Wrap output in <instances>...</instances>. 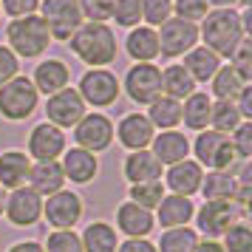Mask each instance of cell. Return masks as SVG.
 Listing matches in <instances>:
<instances>
[{
    "label": "cell",
    "instance_id": "cell-1",
    "mask_svg": "<svg viewBox=\"0 0 252 252\" xmlns=\"http://www.w3.org/2000/svg\"><path fill=\"white\" fill-rule=\"evenodd\" d=\"M68 48L88 68H105L119 54L116 34L108 23H82L77 29V34L68 40Z\"/></svg>",
    "mask_w": 252,
    "mask_h": 252
},
{
    "label": "cell",
    "instance_id": "cell-2",
    "mask_svg": "<svg viewBox=\"0 0 252 252\" xmlns=\"http://www.w3.org/2000/svg\"><path fill=\"white\" fill-rule=\"evenodd\" d=\"M244 26H241V12L235 9H216L207 12L198 29V40H204V48H210L216 57H232L235 48L244 40Z\"/></svg>",
    "mask_w": 252,
    "mask_h": 252
},
{
    "label": "cell",
    "instance_id": "cell-3",
    "mask_svg": "<svg viewBox=\"0 0 252 252\" xmlns=\"http://www.w3.org/2000/svg\"><path fill=\"white\" fill-rule=\"evenodd\" d=\"M6 43L17 60H34L48 51L51 34H48V26L43 23L40 14H29V17H17L6 26Z\"/></svg>",
    "mask_w": 252,
    "mask_h": 252
},
{
    "label": "cell",
    "instance_id": "cell-4",
    "mask_svg": "<svg viewBox=\"0 0 252 252\" xmlns=\"http://www.w3.org/2000/svg\"><path fill=\"white\" fill-rule=\"evenodd\" d=\"M40 94L29 77H14L6 85H0V116L9 122H23L37 111Z\"/></svg>",
    "mask_w": 252,
    "mask_h": 252
},
{
    "label": "cell",
    "instance_id": "cell-5",
    "mask_svg": "<svg viewBox=\"0 0 252 252\" xmlns=\"http://www.w3.org/2000/svg\"><path fill=\"white\" fill-rule=\"evenodd\" d=\"M190 150L195 153V161L201 167H207V170H232V164L238 161L229 136L227 133H218L213 127L198 130V136L190 145Z\"/></svg>",
    "mask_w": 252,
    "mask_h": 252
},
{
    "label": "cell",
    "instance_id": "cell-6",
    "mask_svg": "<svg viewBox=\"0 0 252 252\" xmlns=\"http://www.w3.org/2000/svg\"><path fill=\"white\" fill-rule=\"evenodd\" d=\"M40 12L51 40H60V43H68L77 34V29L85 23L77 0H40Z\"/></svg>",
    "mask_w": 252,
    "mask_h": 252
},
{
    "label": "cell",
    "instance_id": "cell-7",
    "mask_svg": "<svg viewBox=\"0 0 252 252\" xmlns=\"http://www.w3.org/2000/svg\"><path fill=\"white\" fill-rule=\"evenodd\" d=\"M77 94L82 96L85 105H94V108H108L119 99L122 94V82L116 80L114 71L108 68H91L80 77V88Z\"/></svg>",
    "mask_w": 252,
    "mask_h": 252
},
{
    "label": "cell",
    "instance_id": "cell-8",
    "mask_svg": "<svg viewBox=\"0 0 252 252\" xmlns=\"http://www.w3.org/2000/svg\"><path fill=\"white\" fill-rule=\"evenodd\" d=\"M159 54L164 57H184L190 48L198 46V26L187 23L182 17H170L159 26Z\"/></svg>",
    "mask_w": 252,
    "mask_h": 252
},
{
    "label": "cell",
    "instance_id": "cell-9",
    "mask_svg": "<svg viewBox=\"0 0 252 252\" xmlns=\"http://www.w3.org/2000/svg\"><path fill=\"white\" fill-rule=\"evenodd\" d=\"M71 130H74L77 148L88 150L94 156L102 153V150H108L111 142H114V122L105 114H85Z\"/></svg>",
    "mask_w": 252,
    "mask_h": 252
},
{
    "label": "cell",
    "instance_id": "cell-10",
    "mask_svg": "<svg viewBox=\"0 0 252 252\" xmlns=\"http://www.w3.org/2000/svg\"><path fill=\"white\" fill-rule=\"evenodd\" d=\"M125 91L136 105H150L161 96V68L156 63H136L125 74Z\"/></svg>",
    "mask_w": 252,
    "mask_h": 252
},
{
    "label": "cell",
    "instance_id": "cell-11",
    "mask_svg": "<svg viewBox=\"0 0 252 252\" xmlns=\"http://www.w3.org/2000/svg\"><path fill=\"white\" fill-rule=\"evenodd\" d=\"M88 105L82 102V96L77 94V88H63V91L51 94L46 99V122H51L54 127H60V130H68V127H74L77 122H80L82 116L88 114L85 111Z\"/></svg>",
    "mask_w": 252,
    "mask_h": 252
},
{
    "label": "cell",
    "instance_id": "cell-12",
    "mask_svg": "<svg viewBox=\"0 0 252 252\" xmlns=\"http://www.w3.org/2000/svg\"><path fill=\"white\" fill-rule=\"evenodd\" d=\"M43 218L54 229H74L82 218V198L71 190H60V193L48 195V198H43Z\"/></svg>",
    "mask_w": 252,
    "mask_h": 252
},
{
    "label": "cell",
    "instance_id": "cell-13",
    "mask_svg": "<svg viewBox=\"0 0 252 252\" xmlns=\"http://www.w3.org/2000/svg\"><path fill=\"white\" fill-rule=\"evenodd\" d=\"M3 216L12 221L14 227H34L37 221L43 218V198L26 184L17 187L6 195V204H3Z\"/></svg>",
    "mask_w": 252,
    "mask_h": 252
},
{
    "label": "cell",
    "instance_id": "cell-14",
    "mask_svg": "<svg viewBox=\"0 0 252 252\" xmlns=\"http://www.w3.org/2000/svg\"><path fill=\"white\" fill-rule=\"evenodd\" d=\"M65 153V130L54 127L51 122H40L29 133V159L57 161Z\"/></svg>",
    "mask_w": 252,
    "mask_h": 252
},
{
    "label": "cell",
    "instance_id": "cell-15",
    "mask_svg": "<svg viewBox=\"0 0 252 252\" xmlns=\"http://www.w3.org/2000/svg\"><path fill=\"white\" fill-rule=\"evenodd\" d=\"M195 224H198V232L216 241L235 224V207H232V201H204L201 210L195 213Z\"/></svg>",
    "mask_w": 252,
    "mask_h": 252
},
{
    "label": "cell",
    "instance_id": "cell-16",
    "mask_svg": "<svg viewBox=\"0 0 252 252\" xmlns=\"http://www.w3.org/2000/svg\"><path fill=\"white\" fill-rule=\"evenodd\" d=\"M114 136H119V145L133 150H148L153 136H156V127L148 122L145 114H127L119 119V125L114 127Z\"/></svg>",
    "mask_w": 252,
    "mask_h": 252
},
{
    "label": "cell",
    "instance_id": "cell-17",
    "mask_svg": "<svg viewBox=\"0 0 252 252\" xmlns=\"http://www.w3.org/2000/svg\"><path fill=\"white\" fill-rule=\"evenodd\" d=\"M201 179H204V167H201L195 159H184V161H176V164L167 167L164 182L161 184H167L173 195H184V198H190V195L198 193Z\"/></svg>",
    "mask_w": 252,
    "mask_h": 252
},
{
    "label": "cell",
    "instance_id": "cell-18",
    "mask_svg": "<svg viewBox=\"0 0 252 252\" xmlns=\"http://www.w3.org/2000/svg\"><path fill=\"white\" fill-rule=\"evenodd\" d=\"M60 167L65 173V182H74V184H91L99 173V159L88 153L82 148H65L63 153V161Z\"/></svg>",
    "mask_w": 252,
    "mask_h": 252
},
{
    "label": "cell",
    "instance_id": "cell-19",
    "mask_svg": "<svg viewBox=\"0 0 252 252\" xmlns=\"http://www.w3.org/2000/svg\"><path fill=\"white\" fill-rule=\"evenodd\" d=\"M153 224H156L153 213L133 204V201H125V204L116 207V229L125 232L127 238H148Z\"/></svg>",
    "mask_w": 252,
    "mask_h": 252
},
{
    "label": "cell",
    "instance_id": "cell-20",
    "mask_svg": "<svg viewBox=\"0 0 252 252\" xmlns=\"http://www.w3.org/2000/svg\"><path fill=\"white\" fill-rule=\"evenodd\" d=\"M150 153L159 159L161 167H164V164L170 167V164L184 161L190 156V139L184 136L182 130H161V133H156L153 142H150Z\"/></svg>",
    "mask_w": 252,
    "mask_h": 252
},
{
    "label": "cell",
    "instance_id": "cell-21",
    "mask_svg": "<svg viewBox=\"0 0 252 252\" xmlns=\"http://www.w3.org/2000/svg\"><path fill=\"white\" fill-rule=\"evenodd\" d=\"M29 187L34 190L40 198L65 190V173L60 167V161H34L32 170H29Z\"/></svg>",
    "mask_w": 252,
    "mask_h": 252
},
{
    "label": "cell",
    "instance_id": "cell-22",
    "mask_svg": "<svg viewBox=\"0 0 252 252\" xmlns=\"http://www.w3.org/2000/svg\"><path fill=\"white\" fill-rule=\"evenodd\" d=\"M32 82H34L37 94H46V96H51V94H57V91H63V88H68L71 71H68V65H65L63 60L48 57V60H43V63L34 68V77H32Z\"/></svg>",
    "mask_w": 252,
    "mask_h": 252
},
{
    "label": "cell",
    "instance_id": "cell-23",
    "mask_svg": "<svg viewBox=\"0 0 252 252\" xmlns=\"http://www.w3.org/2000/svg\"><path fill=\"white\" fill-rule=\"evenodd\" d=\"M29 170H32V159L23 150H3L0 153V187L3 190L26 187Z\"/></svg>",
    "mask_w": 252,
    "mask_h": 252
},
{
    "label": "cell",
    "instance_id": "cell-24",
    "mask_svg": "<svg viewBox=\"0 0 252 252\" xmlns=\"http://www.w3.org/2000/svg\"><path fill=\"white\" fill-rule=\"evenodd\" d=\"M122 173L130 184H145V182H159L161 179V164L150 150H133L125 156Z\"/></svg>",
    "mask_w": 252,
    "mask_h": 252
},
{
    "label": "cell",
    "instance_id": "cell-25",
    "mask_svg": "<svg viewBox=\"0 0 252 252\" xmlns=\"http://www.w3.org/2000/svg\"><path fill=\"white\" fill-rule=\"evenodd\" d=\"M195 216V207L190 198L184 195H164L156 207V221H159L164 229H173V227H187V221Z\"/></svg>",
    "mask_w": 252,
    "mask_h": 252
},
{
    "label": "cell",
    "instance_id": "cell-26",
    "mask_svg": "<svg viewBox=\"0 0 252 252\" xmlns=\"http://www.w3.org/2000/svg\"><path fill=\"white\" fill-rule=\"evenodd\" d=\"M125 51L130 54V60L136 63H153L159 57V37H156V29L150 26H136L130 29V34L125 40Z\"/></svg>",
    "mask_w": 252,
    "mask_h": 252
},
{
    "label": "cell",
    "instance_id": "cell-27",
    "mask_svg": "<svg viewBox=\"0 0 252 252\" xmlns=\"http://www.w3.org/2000/svg\"><path fill=\"white\" fill-rule=\"evenodd\" d=\"M182 65H184V71L193 77L195 85H198V82H210L216 77V71L221 68V57H216V54L204 46H195L184 54Z\"/></svg>",
    "mask_w": 252,
    "mask_h": 252
},
{
    "label": "cell",
    "instance_id": "cell-28",
    "mask_svg": "<svg viewBox=\"0 0 252 252\" xmlns=\"http://www.w3.org/2000/svg\"><path fill=\"white\" fill-rule=\"evenodd\" d=\"M235 187H238V182H235L232 170H207L198 193L204 195V201H232Z\"/></svg>",
    "mask_w": 252,
    "mask_h": 252
},
{
    "label": "cell",
    "instance_id": "cell-29",
    "mask_svg": "<svg viewBox=\"0 0 252 252\" xmlns=\"http://www.w3.org/2000/svg\"><path fill=\"white\" fill-rule=\"evenodd\" d=\"M210 108H213L210 94L193 91L182 102V122L190 127V130H207V127H210Z\"/></svg>",
    "mask_w": 252,
    "mask_h": 252
},
{
    "label": "cell",
    "instance_id": "cell-30",
    "mask_svg": "<svg viewBox=\"0 0 252 252\" xmlns=\"http://www.w3.org/2000/svg\"><path fill=\"white\" fill-rule=\"evenodd\" d=\"M148 122L159 130H176L182 125V102L170 96H159L148 105Z\"/></svg>",
    "mask_w": 252,
    "mask_h": 252
},
{
    "label": "cell",
    "instance_id": "cell-31",
    "mask_svg": "<svg viewBox=\"0 0 252 252\" xmlns=\"http://www.w3.org/2000/svg\"><path fill=\"white\" fill-rule=\"evenodd\" d=\"M82 252H116L119 241H116V229L108 221H91L85 232L80 235Z\"/></svg>",
    "mask_w": 252,
    "mask_h": 252
},
{
    "label": "cell",
    "instance_id": "cell-32",
    "mask_svg": "<svg viewBox=\"0 0 252 252\" xmlns=\"http://www.w3.org/2000/svg\"><path fill=\"white\" fill-rule=\"evenodd\" d=\"M195 91V82L193 77L184 71L182 63H173L161 71V96H170V99H187L190 94Z\"/></svg>",
    "mask_w": 252,
    "mask_h": 252
},
{
    "label": "cell",
    "instance_id": "cell-33",
    "mask_svg": "<svg viewBox=\"0 0 252 252\" xmlns=\"http://www.w3.org/2000/svg\"><path fill=\"white\" fill-rule=\"evenodd\" d=\"M195 247H198V232L193 227H173L161 232L156 252H195Z\"/></svg>",
    "mask_w": 252,
    "mask_h": 252
},
{
    "label": "cell",
    "instance_id": "cell-34",
    "mask_svg": "<svg viewBox=\"0 0 252 252\" xmlns=\"http://www.w3.org/2000/svg\"><path fill=\"white\" fill-rule=\"evenodd\" d=\"M241 122H244V119H241L235 102H229V99H218V102H213V108H210V127H213V130L227 133L229 136Z\"/></svg>",
    "mask_w": 252,
    "mask_h": 252
},
{
    "label": "cell",
    "instance_id": "cell-35",
    "mask_svg": "<svg viewBox=\"0 0 252 252\" xmlns=\"http://www.w3.org/2000/svg\"><path fill=\"white\" fill-rule=\"evenodd\" d=\"M244 85H250V82H244L229 65H221V68L216 71V77L210 80L213 96H216V99H229V102L238 96V91L244 88Z\"/></svg>",
    "mask_w": 252,
    "mask_h": 252
},
{
    "label": "cell",
    "instance_id": "cell-36",
    "mask_svg": "<svg viewBox=\"0 0 252 252\" xmlns=\"http://www.w3.org/2000/svg\"><path fill=\"white\" fill-rule=\"evenodd\" d=\"M164 184L161 182H145V184H130V201L139 207H145V210H156L159 201L164 198Z\"/></svg>",
    "mask_w": 252,
    "mask_h": 252
},
{
    "label": "cell",
    "instance_id": "cell-37",
    "mask_svg": "<svg viewBox=\"0 0 252 252\" xmlns=\"http://www.w3.org/2000/svg\"><path fill=\"white\" fill-rule=\"evenodd\" d=\"M43 252H82V241L74 229H54L48 232Z\"/></svg>",
    "mask_w": 252,
    "mask_h": 252
},
{
    "label": "cell",
    "instance_id": "cell-38",
    "mask_svg": "<svg viewBox=\"0 0 252 252\" xmlns=\"http://www.w3.org/2000/svg\"><path fill=\"white\" fill-rule=\"evenodd\" d=\"M224 252H252V229L250 224H232V227L224 232Z\"/></svg>",
    "mask_w": 252,
    "mask_h": 252
},
{
    "label": "cell",
    "instance_id": "cell-39",
    "mask_svg": "<svg viewBox=\"0 0 252 252\" xmlns=\"http://www.w3.org/2000/svg\"><path fill=\"white\" fill-rule=\"evenodd\" d=\"M122 29H136L142 23V0H114V17Z\"/></svg>",
    "mask_w": 252,
    "mask_h": 252
},
{
    "label": "cell",
    "instance_id": "cell-40",
    "mask_svg": "<svg viewBox=\"0 0 252 252\" xmlns=\"http://www.w3.org/2000/svg\"><path fill=\"white\" fill-rule=\"evenodd\" d=\"M173 17V0H142V20L150 29H159Z\"/></svg>",
    "mask_w": 252,
    "mask_h": 252
},
{
    "label": "cell",
    "instance_id": "cell-41",
    "mask_svg": "<svg viewBox=\"0 0 252 252\" xmlns=\"http://www.w3.org/2000/svg\"><path fill=\"white\" fill-rule=\"evenodd\" d=\"M82 20L88 23H108L114 17V0H77Z\"/></svg>",
    "mask_w": 252,
    "mask_h": 252
},
{
    "label": "cell",
    "instance_id": "cell-42",
    "mask_svg": "<svg viewBox=\"0 0 252 252\" xmlns=\"http://www.w3.org/2000/svg\"><path fill=\"white\" fill-rule=\"evenodd\" d=\"M210 12V3L207 0H173V14L182 17L187 23H201Z\"/></svg>",
    "mask_w": 252,
    "mask_h": 252
},
{
    "label": "cell",
    "instance_id": "cell-43",
    "mask_svg": "<svg viewBox=\"0 0 252 252\" xmlns=\"http://www.w3.org/2000/svg\"><path fill=\"white\" fill-rule=\"evenodd\" d=\"M229 68L235 71L244 82L252 80V40L250 37H244L241 46L235 48V54L229 57Z\"/></svg>",
    "mask_w": 252,
    "mask_h": 252
},
{
    "label": "cell",
    "instance_id": "cell-44",
    "mask_svg": "<svg viewBox=\"0 0 252 252\" xmlns=\"http://www.w3.org/2000/svg\"><path fill=\"white\" fill-rule=\"evenodd\" d=\"M229 142H232V148H235V156L238 159H250L252 156V122H241L235 130H232V136H229Z\"/></svg>",
    "mask_w": 252,
    "mask_h": 252
},
{
    "label": "cell",
    "instance_id": "cell-45",
    "mask_svg": "<svg viewBox=\"0 0 252 252\" xmlns=\"http://www.w3.org/2000/svg\"><path fill=\"white\" fill-rule=\"evenodd\" d=\"M37 9H40V0H0V12H6L12 20L37 14Z\"/></svg>",
    "mask_w": 252,
    "mask_h": 252
},
{
    "label": "cell",
    "instance_id": "cell-46",
    "mask_svg": "<svg viewBox=\"0 0 252 252\" xmlns=\"http://www.w3.org/2000/svg\"><path fill=\"white\" fill-rule=\"evenodd\" d=\"M17 71H20V60L9 51V46H0V85H6L9 80H14Z\"/></svg>",
    "mask_w": 252,
    "mask_h": 252
},
{
    "label": "cell",
    "instance_id": "cell-47",
    "mask_svg": "<svg viewBox=\"0 0 252 252\" xmlns=\"http://www.w3.org/2000/svg\"><path fill=\"white\" fill-rule=\"evenodd\" d=\"M232 102H235V108H238L241 119H244V122H252V85H244Z\"/></svg>",
    "mask_w": 252,
    "mask_h": 252
},
{
    "label": "cell",
    "instance_id": "cell-48",
    "mask_svg": "<svg viewBox=\"0 0 252 252\" xmlns=\"http://www.w3.org/2000/svg\"><path fill=\"white\" fill-rule=\"evenodd\" d=\"M116 252H156V244H150L148 238H127L116 247Z\"/></svg>",
    "mask_w": 252,
    "mask_h": 252
},
{
    "label": "cell",
    "instance_id": "cell-49",
    "mask_svg": "<svg viewBox=\"0 0 252 252\" xmlns=\"http://www.w3.org/2000/svg\"><path fill=\"white\" fill-rule=\"evenodd\" d=\"M6 252H43V244H37V241H17Z\"/></svg>",
    "mask_w": 252,
    "mask_h": 252
},
{
    "label": "cell",
    "instance_id": "cell-50",
    "mask_svg": "<svg viewBox=\"0 0 252 252\" xmlns=\"http://www.w3.org/2000/svg\"><path fill=\"white\" fill-rule=\"evenodd\" d=\"M195 252H224V247H221L218 241L204 238V241H198V247H195Z\"/></svg>",
    "mask_w": 252,
    "mask_h": 252
},
{
    "label": "cell",
    "instance_id": "cell-51",
    "mask_svg": "<svg viewBox=\"0 0 252 252\" xmlns=\"http://www.w3.org/2000/svg\"><path fill=\"white\" fill-rule=\"evenodd\" d=\"M207 3H213V6H218V9H235L238 0H207Z\"/></svg>",
    "mask_w": 252,
    "mask_h": 252
},
{
    "label": "cell",
    "instance_id": "cell-52",
    "mask_svg": "<svg viewBox=\"0 0 252 252\" xmlns=\"http://www.w3.org/2000/svg\"><path fill=\"white\" fill-rule=\"evenodd\" d=\"M3 204H6V190L0 187V216H3Z\"/></svg>",
    "mask_w": 252,
    "mask_h": 252
}]
</instances>
